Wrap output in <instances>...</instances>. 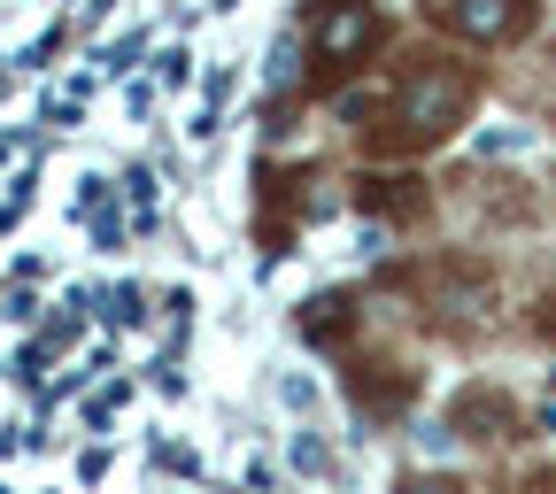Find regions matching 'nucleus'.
<instances>
[{"mask_svg": "<svg viewBox=\"0 0 556 494\" xmlns=\"http://www.w3.org/2000/svg\"><path fill=\"white\" fill-rule=\"evenodd\" d=\"M471 93H479V78L464 62H417L394 86L387 116L371 124V155H417V148H433V139H448L464 124Z\"/></svg>", "mask_w": 556, "mask_h": 494, "instance_id": "nucleus-1", "label": "nucleus"}, {"mask_svg": "<svg viewBox=\"0 0 556 494\" xmlns=\"http://www.w3.org/2000/svg\"><path fill=\"white\" fill-rule=\"evenodd\" d=\"M379 39V16L364 9V0H317V78H340V69H356V54Z\"/></svg>", "mask_w": 556, "mask_h": 494, "instance_id": "nucleus-2", "label": "nucleus"}, {"mask_svg": "<svg viewBox=\"0 0 556 494\" xmlns=\"http://www.w3.org/2000/svg\"><path fill=\"white\" fill-rule=\"evenodd\" d=\"M441 24L456 39H471V47H503V39H518L533 24V0H448Z\"/></svg>", "mask_w": 556, "mask_h": 494, "instance_id": "nucleus-3", "label": "nucleus"}, {"mask_svg": "<svg viewBox=\"0 0 556 494\" xmlns=\"http://www.w3.org/2000/svg\"><path fill=\"white\" fill-rule=\"evenodd\" d=\"M402 287H417V294H441L448 309H486V302H495V278H486V270H471V263H433V270H402Z\"/></svg>", "mask_w": 556, "mask_h": 494, "instance_id": "nucleus-4", "label": "nucleus"}, {"mask_svg": "<svg viewBox=\"0 0 556 494\" xmlns=\"http://www.w3.org/2000/svg\"><path fill=\"white\" fill-rule=\"evenodd\" d=\"M348 394H356L371 417H394L409 394H417V379L402 371V364H387V356H371V364H356V379H348Z\"/></svg>", "mask_w": 556, "mask_h": 494, "instance_id": "nucleus-5", "label": "nucleus"}, {"mask_svg": "<svg viewBox=\"0 0 556 494\" xmlns=\"http://www.w3.org/2000/svg\"><path fill=\"white\" fill-rule=\"evenodd\" d=\"M456 426H486V433H503V426H510V402H503V394H479V387H471V394L456 402Z\"/></svg>", "mask_w": 556, "mask_h": 494, "instance_id": "nucleus-6", "label": "nucleus"}, {"mask_svg": "<svg viewBox=\"0 0 556 494\" xmlns=\"http://www.w3.org/2000/svg\"><path fill=\"white\" fill-rule=\"evenodd\" d=\"M340 309H348V302H317V309H309V325H302V332H309V340H340V325H348V317H340Z\"/></svg>", "mask_w": 556, "mask_h": 494, "instance_id": "nucleus-7", "label": "nucleus"}, {"mask_svg": "<svg viewBox=\"0 0 556 494\" xmlns=\"http://www.w3.org/2000/svg\"><path fill=\"white\" fill-rule=\"evenodd\" d=\"M402 494H464L456 479H402Z\"/></svg>", "mask_w": 556, "mask_h": 494, "instance_id": "nucleus-8", "label": "nucleus"}, {"mask_svg": "<svg viewBox=\"0 0 556 494\" xmlns=\"http://www.w3.org/2000/svg\"><path fill=\"white\" fill-rule=\"evenodd\" d=\"M541 332H556V302H541Z\"/></svg>", "mask_w": 556, "mask_h": 494, "instance_id": "nucleus-9", "label": "nucleus"}]
</instances>
